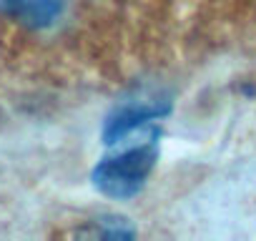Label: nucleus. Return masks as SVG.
I'll list each match as a JSON object with an SVG mask.
<instances>
[{
	"label": "nucleus",
	"instance_id": "nucleus-3",
	"mask_svg": "<svg viewBox=\"0 0 256 241\" xmlns=\"http://www.w3.org/2000/svg\"><path fill=\"white\" fill-rule=\"evenodd\" d=\"M88 234V236H100V238H128L134 231L126 226L123 218H100L96 224V228H83L80 236Z\"/></svg>",
	"mask_w": 256,
	"mask_h": 241
},
{
	"label": "nucleus",
	"instance_id": "nucleus-1",
	"mask_svg": "<svg viewBox=\"0 0 256 241\" xmlns=\"http://www.w3.org/2000/svg\"><path fill=\"white\" fill-rule=\"evenodd\" d=\"M154 161H156L154 146H141L134 151H126L116 158H106L93 174L96 186L108 196H118V198L131 196L144 186Z\"/></svg>",
	"mask_w": 256,
	"mask_h": 241
},
{
	"label": "nucleus",
	"instance_id": "nucleus-2",
	"mask_svg": "<svg viewBox=\"0 0 256 241\" xmlns=\"http://www.w3.org/2000/svg\"><path fill=\"white\" fill-rule=\"evenodd\" d=\"M0 6L28 28H48L63 13L66 0H0Z\"/></svg>",
	"mask_w": 256,
	"mask_h": 241
}]
</instances>
